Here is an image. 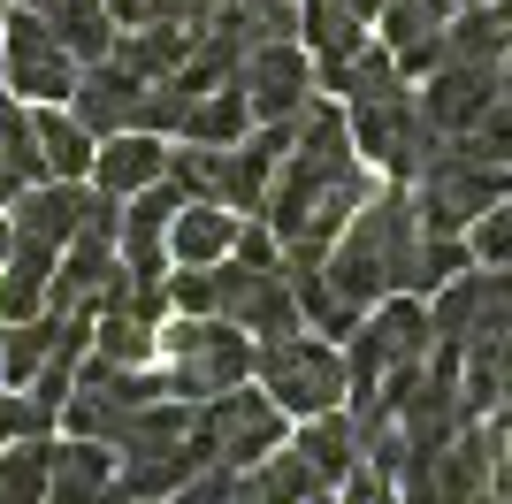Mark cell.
<instances>
[{"mask_svg": "<svg viewBox=\"0 0 512 504\" xmlns=\"http://www.w3.org/2000/svg\"><path fill=\"white\" fill-rule=\"evenodd\" d=\"M306 504H337V497H321V489H314V497H306Z\"/></svg>", "mask_w": 512, "mask_h": 504, "instance_id": "cell-29", "label": "cell"}, {"mask_svg": "<svg viewBox=\"0 0 512 504\" xmlns=\"http://www.w3.org/2000/svg\"><path fill=\"white\" fill-rule=\"evenodd\" d=\"M0 260H8V214H0Z\"/></svg>", "mask_w": 512, "mask_h": 504, "instance_id": "cell-27", "label": "cell"}, {"mask_svg": "<svg viewBox=\"0 0 512 504\" xmlns=\"http://www.w3.org/2000/svg\"><path fill=\"white\" fill-rule=\"evenodd\" d=\"M459 237H467V252L482 260V268H512V191H505V199H490Z\"/></svg>", "mask_w": 512, "mask_h": 504, "instance_id": "cell-21", "label": "cell"}, {"mask_svg": "<svg viewBox=\"0 0 512 504\" xmlns=\"http://www.w3.org/2000/svg\"><path fill=\"white\" fill-rule=\"evenodd\" d=\"M253 130V107H245V92H237V77L207 84L192 107H184V123H176V138L184 146H237Z\"/></svg>", "mask_w": 512, "mask_h": 504, "instance_id": "cell-17", "label": "cell"}, {"mask_svg": "<svg viewBox=\"0 0 512 504\" xmlns=\"http://www.w3.org/2000/svg\"><path fill=\"white\" fill-rule=\"evenodd\" d=\"M39 504H115V451L100 436L54 443V474H46Z\"/></svg>", "mask_w": 512, "mask_h": 504, "instance_id": "cell-10", "label": "cell"}, {"mask_svg": "<svg viewBox=\"0 0 512 504\" xmlns=\"http://www.w3.org/2000/svg\"><path fill=\"white\" fill-rule=\"evenodd\" d=\"M169 176V138H153V130H115V138H100L92 146V191H107V199H130V191H146Z\"/></svg>", "mask_w": 512, "mask_h": 504, "instance_id": "cell-9", "label": "cell"}, {"mask_svg": "<svg viewBox=\"0 0 512 504\" xmlns=\"http://www.w3.org/2000/svg\"><path fill=\"white\" fill-rule=\"evenodd\" d=\"M344 8H352L360 23H375V16H383V0H344Z\"/></svg>", "mask_w": 512, "mask_h": 504, "instance_id": "cell-26", "label": "cell"}, {"mask_svg": "<svg viewBox=\"0 0 512 504\" xmlns=\"http://www.w3.org/2000/svg\"><path fill=\"white\" fill-rule=\"evenodd\" d=\"M192 39L199 31H184V23H130V31H115L107 39V62H123L130 77H146V84H161V77H176L184 69V54H192Z\"/></svg>", "mask_w": 512, "mask_h": 504, "instance_id": "cell-13", "label": "cell"}, {"mask_svg": "<svg viewBox=\"0 0 512 504\" xmlns=\"http://www.w3.org/2000/svg\"><path fill=\"white\" fill-rule=\"evenodd\" d=\"M497 92H505V100H512V46H505V54H497Z\"/></svg>", "mask_w": 512, "mask_h": 504, "instance_id": "cell-25", "label": "cell"}, {"mask_svg": "<svg viewBox=\"0 0 512 504\" xmlns=\"http://www.w3.org/2000/svg\"><path fill=\"white\" fill-rule=\"evenodd\" d=\"M459 146L482 153V161H497V168H512V100H505V92H497V100L459 130Z\"/></svg>", "mask_w": 512, "mask_h": 504, "instance_id": "cell-22", "label": "cell"}, {"mask_svg": "<svg viewBox=\"0 0 512 504\" xmlns=\"http://www.w3.org/2000/svg\"><path fill=\"white\" fill-rule=\"evenodd\" d=\"M306 466H314L321 482H344L352 466H360V420L344 413V405H329V413H306L299 420V443H291Z\"/></svg>", "mask_w": 512, "mask_h": 504, "instance_id": "cell-16", "label": "cell"}, {"mask_svg": "<svg viewBox=\"0 0 512 504\" xmlns=\"http://www.w3.org/2000/svg\"><path fill=\"white\" fill-rule=\"evenodd\" d=\"M138 92H146V77H130L123 62H85L77 69V84H69V115H77V123L92 130V138H115V130H130L138 123Z\"/></svg>", "mask_w": 512, "mask_h": 504, "instance_id": "cell-8", "label": "cell"}, {"mask_svg": "<svg viewBox=\"0 0 512 504\" xmlns=\"http://www.w3.org/2000/svg\"><path fill=\"white\" fill-rule=\"evenodd\" d=\"M490 100H497V62H436V69H428V84L413 92L428 138H459Z\"/></svg>", "mask_w": 512, "mask_h": 504, "instance_id": "cell-7", "label": "cell"}, {"mask_svg": "<svg viewBox=\"0 0 512 504\" xmlns=\"http://www.w3.org/2000/svg\"><path fill=\"white\" fill-rule=\"evenodd\" d=\"M107 8V23H115V31H130V23H153V0H100Z\"/></svg>", "mask_w": 512, "mask_h": 504, "instance_id": "cell-24", "label": "cell"}, {"mask_svg": "<svg viewBox=\"0 0 512 504\" xmlns=\"http://www.w3.org/2000/svg\"><path fill=\"white\" fill-rule=\"evenodd\" d=\"M46 474H54V443H46V436L0 443V504H39Z\"/></svg>", "mask_w": 512, "mask_h": 504, "instance_id": "cell-20", "label": "cell"}, {"mask_svg": "<svg viewBox=\"0 0 512 504\" xmlns=\"http://www.w3.org/2000/svg\"><path fill=\"white\" fill-rule=\"evenodd\" d=\"M490 8H497V16H505V23H512V0H490Z\"/></svg>", "mask_w": 512, "mask_h": 504, "instance_id": "cell-28", "label": "cell"}, {"mask_svg": "<svg viewBox=\"0 0 512 504\" xmlns=\"http://www.w3.org/2000/svg\"><path fill=\"white\" fill-rule=\"evenodd\" d=\"M253 382L291 420L329 413V405H344V352L329 344V336H306V329L268 336V344H253Z\"/></svg>", "mask_w": 512, "mask_h": 504, "instance_id": "cell-2", "label": "cell"}, {"mask_svg": "<svg viewBox=\"0 0 512 504\" xmlns=\"http://www.w3.org/2000/svg\"><path fill=\"white\" fill-rule=\"evenodd\" d=\"M153 367H161V382H169L176 398H214V390H230V382L253 375V336L230 329L222 314H184L161 329V344H153Z\"/></svg>", "mask_w": 512, "mask_h": 504, "instance_id": "cell-1", "label": "cell"}, {"mask_svg": "<svg viewBox=\"0 0 512 504\" xmlns=\"http://www.w3.org/2000/svg\"><path fill=\"white\" fill-rule=\"evenodd\" d=\"M283 436H291V413H283L260 382H253V390L230 382V390L199 398V443H207L214 466H253V459H268Z\"/></svg>", "mask_w": 512, "mask_h": 504, "instance_id": "cell-4", "label": "cell"}, {"mask_svg": "<svg viewBox=\"0 0 512 504\" xmlns=\"http://www.w3.org/2000/svg\"><path fill=\"white\" fill-rule=\"evenodd\" d=\"M214 314L230 321V329H245L253 344L291 336V329H299V298H291V283H283V260H276V268L214 260Z\"/></svg>", "mask_w": 512, "mask_h": 504, "instance_id": "cell-5", "label": "cell"}, {"mask_svg": "<svg viewBox=\"0 0 512 504\" xmlns=\"http://www.w3.org/2000/svg\"><path fill=\"white\" fill-rule=\"evenodd\" d=\"M153 344H161V321L123 314V306H107V314H92V344H85V352L123 359V367H153Z\"/></svg>", "mask_w": 512, "mask_h": 504, "instance_id": "cell-19", "label": "cell"}, {"mask_svg": "<svg viewBox=\"0 0 512 504\" xmlns=\"http://www.w3.org/2000/svg\"><path fill=\"white\" fill-rule=\"evenodd\" d=\"M62 329H69V314H31V321H0V382L8 390H23V382L46 367V352L62 344Z\"/></svg>", "mask_w": 512, "mask_h": 504, "instance_id": "cell-18", "label": "cell"}, {"mask_svg": "<svg viewBox=\"0 0 512 504\" xmlns=\"http://www.w3.org/2000/svg\"><path fill=\"white\" fill-rule=\"evenodd\" d=\"M237 92L253 107V123H291L306 100H314V54L299 39H260L245 46L237 62Z\"/></svg>", "mask_w": 512, "mask_h": 504, "instance_id": "cell-6", "label": "cell"}, {"mask_svg": "<svg viewBox=\"0 0 512 504\" xmlns=\"http://www.w3.org/2000/svg\"><path fill=\"white\" fill-rule=\"evenodd\" d=\"M314 489H329V482H321L299 451H283V443L253 466H230V504H306Z\"/></svg>", "mask_w": 512, "mask_h": 504, "instance_id": "cell-12", "label": "cell"}, {"mask_svg": "<svg viewBox=\"0 0 512 504\" xmlns=\"http://www.w3.org/2000/svg\"><path fill=\"white\" fill-rule=\"evenodd\" d=\"M77 54L54 39V23L16 8V0H0V84L16 92V100L46 107V100H69V84H77Z\"/></svg>", "mask_w": 512, "mask_h": 504, "instance_id": "cell-3", "label": "cell"}, {"mask_svg": "<svg viewBox=\"0 0 512 504\" xmlns=\"http://www.w3.org/2000/svg\"><path fill=\"white\" fill-rule=\"evenodd\" d=\"M23 107H31V100H23ZM31 138H39V168H46V176H77V184L92 176V146H100V138H92L62 100L31 107Z\"/></svg>", "mask_w": 512, "mask_h": 504, "instance_id": "cell-14", "label": "cell"}, {"mask_svg": "<svg viewBox=\"0 0 512 504\" xmlns=\"http://www.w3.org/2000/svg\"><path fill=\"white\" fill-rule=\"evenodd\" d=\"M138 504H176V497H138Z\"/></svg>", "mask_w": 512, "mask_h": 504, "instance_id": "cell-30", "label": "cell"}, {"mask_svg": "<svg viewBox=\"0 0 512 504\" xmlns=\"http://www.w3.org/2000/svg\"><path fill=\"white\" fill-rule=\"evenodd\" d=\"M222 8H230V0H153V16H161V23H184V31H207Z\"/></svg>", "mask_w": 512, "mask_h": 504, "instance_id": "cell-23", "label": "cell"}, {"mask_svg": "<svg viewBox=\"0 0 512 504\" xmlns=\"http://www.w3.org/2000/svg\"><path fill=\"white\" fill-rule=\"evenodd\" d=\"M237 222L245 214H230L222 199H184L176 222H169V268H214V260H230Z\"/></svg>", "mask_w": 512, "mask_h": 504, "instance_id": "cell-11", "label": "cell"}, {"mask_svg": "<svg viewBox=\"0 0 512 504\" xmlns=\"http://www.w3.org/2000/svg\"><path fill=\"white\" fill-rule=\"evenodd\" d=\"M54 260H62V252L31 245V237H8V260H0V321H31V314H46Z\"/></svg>", "mask_w": 512, "mask_h": 504, "instance_id": "cell-15", "label": "cell"}]
</instances>
